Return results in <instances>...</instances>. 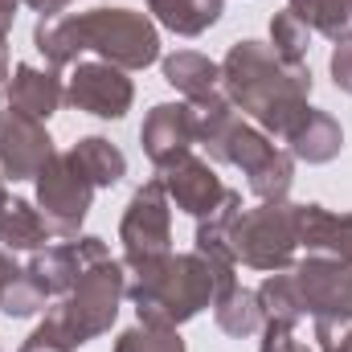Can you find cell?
I'll use <instances>...</instances> for the list:
<instances>
[{"label":"cell","instance_id":"obj_10","mask_svg":"<svg viewBox=\"0 0 352 352\" xmlns=\"http://www.w3.org/2000/svg\"><path fill=\"white\" fill-rule=\"evenodd\" d=\"M66 102L94 119H123L135 102V87L127 70L111 62H74V74L66 82Z\"/></svg>","mask_w":352,"mask_h":352},{"label":"cell","instance_id":"obj_31","mask_svg":"<svg viewBox=\"0 0 352 352\" xmlns=\"http://www.w3.org/2000/svg\"><path fill=\"white\" fill-rule=\"evenodd\" d=\"M258 352H316V349L303 344V340H295V328H287V324H263Z\"/></svg>","mask_w":352,"mask_h":352},{"label":"cell","instance_id":"obj_6","mask_svg":"<svg viewBox=\"0 0 352 352\" xmlns=\"http://www.w3.org/2000/svg\"><path fill=\"white\" fill-rule=\"evenodd\" d=\"M209 160L217 164H234L246 173V188L258 201H287L291 184H295V156L287 148H278L263 127H254L246 115L230 127V135L209 152Z\"/></svg>","mask_w":352,"mask_h":352},{"label":"cell","instance_id":"obj_7","mask_svg":"<svg viewBox=\"0 0 352 352\" xmlns=\"http://www.w3.org/2000/svg\"><path fill=\"white\" fill-rule=\"evenodd\" d=\"M119 242H123L119 263L127 266V274L173 254V201H168L160 176L144 180L131 192V201L123 209V221H119Z\"/></svg>","mask_w":352,"mask_h":352},{"label":"cell","instance_id":"obj_13","mask_svg":"<svg viewBox=\"0 0 352 352\" xmlns=\"http://www.w3.org/2000/svg\"><path fill=\"white\" fill-rule=\"evenodd\" d=\"M160 180H164V192H168V201H173L176 209H184L188 217H209L217 205H221V197L230 192L226 184H221V176L213 173V164L209 160H201V156H180L176 164L168 168H160Z\"/></svg>","mask_w":352,"mask_h":352},{"label":"cell","instance_id":"obj_2","mask_svg":"<svg viewBox=\"0 0 352 352\" xmlns=\"http://www.w3.org/2000/svg\"><path fill=\"white\" fill-rule=\"evenodd\" d=\"M230 287H238V274H221L192 250V254H164L144 270H131L127 299L135 303V316L144 324L180 328L197 320L205 307H213V299Z\"/></svg>","mask_w":352,"mask_h":352},{"label":"cell","instance_id":"obj_35","mask_svg":"<svg viewBox=\"0 0 352 352\" xmlns=\"http://www.w3.org/2000/svg\"><path fill=\"white\" fill-rule=\"evenodd\" d=\"M8 78H12V66H8V41H0V102L8 98Z\"/></svg>","mask_w":352,"mask_h":352},{"label":"cell","instance_id":"obj_3","mask_svg":"<svg viewBox=\"0 0 352 352\" xmlns=\"http://www.w3.org/2000/svg\"><path fill=\"white\" fill-rule=\"evenodd\" d=\"M78 54H98V62H111L119 70H148L160 62V29L148 12L135 8H87L66 16Z\"/></svg>","mask_w":352,"mask_h":352},{"label":"cell","instance_id":"obj_19","mask_svg":"<svg viewBox=\"0 0 352 352\" xmlns=\"http://www.w3.org/2000/svg\"><path fill=\"white\" fill-rule=\"evenodd\" d=\"M54 242V230L45 226L41 209L25 197H4L0 201V246L4 250H45Z\"/></svg>","mask_w":352,"mask_h":352},{"label":"cell","instance_id":"obj_21","mask_svg":"<svg viewBox=\"0 0 352 352\" xmlns=\"http://www.w3.org/2000/svg\"><path fill=\"white\" fill-rule=\"evenodd\" d=\"M148 12L176 37H201L226 12V0H148Z\"/></svg>","mask_w":352,"mask_h":352},{"label":"cell","instance_id":"obj_27","mask_svg":"<svg viewBox=\"0 0 352 352\" xmlns=\"http://www.w3.org/2000/svg\"><path fill=\"white\" fill-rule=\"evenodd\" d=\"M270 50H274L283 62L303 66V62H307V50H311V29H307L291 8H283V12L270 16Z\"/></svg>","mask_w":352,"mask_h":352},{"label":"cell","instance_id":"obj_28","mask_svg":"<svg viewBox=\"0 0 352 352\" xmlns=\"http://www.w3.org/2000/svg\"><path fill=\"white\" fill-rule=\"evenodd\" d=\"M115 352H188L184 349V336L180 328H164V324H135V328H123Z\"/></svg>","mask_w":352,"mask_h":352},{"label":"cell","instance_id":"obj_34","mask_svg":"<svg viewBox=\"0 0 352 352\" xmlns=\"http://www.w3.org/2000/svg\"><path fill=\"white\" fill-rule=\"evenodd\" d=\"M16 274H21V266L12 263V254H8V250L0 246V291H4V287H8V283L16 278Z\"/></svg>","mask_w":352,"mask_h":352},{"label":"cell","instance_id":"obj_17","mask_svg":"<svg viewBox=\"0 0 352 352\" xmlns=\"http://www.w3.org/2000/svg\"><path fill=\"white\" fill-rule=\"evenodd\" d=\"M242 213V192H226L221 205L197 221V234H192V250L213 263L221 274H238V258H234V221Z\"/></svg>","mask_w":352,"mask_h":352},{"label":"cell","instance_id":"obj_37","mask_svg":"<svg viewBox=\"0 0 352 352\" xmlns=\"http://www.w3.org/2000/svg\"><path fill=\"white\" fill-rule=\"evenodd\" d=\"M4 197H8V192H4V176H0V201H4Z\"/></svg>","mask_w":352,"mask_h":352},{"label":"cell","instance_id":"obj_1","mask_svg":"<svg viewBox=\"0 0 352 352\" xmlns=\"http://www.w3.org/2000/svg\"><path fill=\"white\" fill-rule=\"evenodd\" d=\"M311 70L283 62L263 41H234L230 54L221 58V90L226 98L254 123L270 140H287L291 127L307 115L311 98Z\"/></svg>","mask_w":352,"mask_h":352},{"label":"cell","instance_id":"obj_5","mask_svg":"<svg viewBox=\"0 0 352 352\" xmlns=\"http://www.w3.org/2000/svg\"><path fill=\"white\" fill-rule=\"evenodd\" d=\"M127 299V266L119 258H102L82 270V278L74 283L70 295H62V303L54 307V316L62 320V328L70 332V340L82 349L94 336L111 332V324L119 320V307Z\"/></svg>","mask_w":352,"mask_h":352},{"label":"cell","instance_id":"obj_25","mask_svg":"<svg viewBox=\"0 0 352 352\" xmlns=\"http://www.w3.org/2000/svg\"><path fill=\"white\" fill-rule=\"evenodd\" d=\"M287 8L332 45L352 41V0H287Z\"/></svg>","mask_w":352,"mask_h":352},{"label":"cell","instance_id":"obj_9","mask_svg":"<svg viewBox=\"0 0 352 352\" xmlns=\"http://www.w3.org/2000/svg\"><path fill=\"white\" fill-rule=\"evenodd\" d=\"M295 287L303 295V311L316 324H332L344 328L352 324V266L324 258V254H307L303 263L291 266Z\"/></svg>","mask_w":352,"mask_h":352},{"label":"cell","instance_id":"obj_4","mask_svg":"<svg viewBox=\"0 0 352 352\" xmlns=\"http://www.w3.org/2000/svg\"><path fill=\"white\" fill-rule=\"evenodd\" d=\"M299 254V201H258L242 205L234 221V258L250 270H291Z\"/></svg>","mask_w":352,"mask_h":352},{"label":"cell","instance_id":"obj_29","mask_svg":"<svg viewBox=\"0 0 352 352\" xmlns=\"http://www.w3.org/2000/svg\"><path fill=\"white\" fill-rule=\"evenodd\" d=\"M45 303H50V295L37 287V278L25 274V266H21V274L0 291V311H4L8 320H29V316L45 311Z\"/></svg>","mask_w":352,"mask_h":352},{"label":"cell","instance_id":"obj_11","mask_svg":"<svg viewBox=\"0 0 352 352\" xmlns=\"http://www.w3.org/2000/svg\"><path fill=\"white\" fill-rule=\"evenodd\" d=\"M111 258L107 242L94 238V234H78L70 242H58V246H45V250H33V258L25 266L29 278H37V287L54 299V295H70L74 283L82 278V270L94 263Z\"/></svg>","mask_w":352,"mask_h":352},{"label":"cell","instance_id":"obj_24","mask_svg":"<svg viewBox=\"0 0 352 352\" xmlns=\"http://www.w3.org/2000/svg\"><path fill=\"white\" fill-rule=\"evenodd\" d=\"M213 320H217V328H221L226 336H234V340H246V336L263 332V324H266L263 307H258V295L246 291L242 283L230 287V291H221V295L213 299Z\"/></svg>","mask_w":352,"mask_h":352},{"label":"cell","instance_id":"obj_33","mask_svg":"<svg viewBox=\"0 0 352 352\" xmlns=\"http://www.w3.org/2000/svg\"><path fill=\"white\" fill-rule=\"evenodd\" d=\"M21 4H29V8L41 12V16H62V12L70 8V0H21Z\"/></svg>","mask_w":352,"mask_h":352},{"label":"cell","instance_id":"obj_12","mask_svg":"<svg viewBox=\"0 0 352 352\" xmlns=\"http://www.w3.org/2000/svg\"><path fill=\"white\" fill-rule=\"evenodd\" d=\"M54 140L41 119H29L21 111H0V176L4 180H33L54 156Z\"/></svg>","mask_w":352,"mask_h":352},{"label":"cell","instance_id":"obj_30","mask_svg":"<svg viewBox=\"0 0 352 352\" xmlns=\"http://www.w3.org/2000/svg\"><path fill=\"white\" fill-rule=\"evenodd\" d=\"M21 352H78V344L70 340V332L62 328V320L50 311L29 336H25V344H21Z\"/></svg>","mask_w":352,"mask_h":352},{"label":"cell","instance_id":"obj_16","mask_svg":"<svg viewBox=\"0 0 352 352\" xmlns=\"http://www.w3.org/2000/svg\"><path fill=\"white\" fill-rule=\"evenodd\" d=\"M66 102V87L54 70H37L29 62H16L12 66V78H8V107L29 115V119H41L50 123Z\"/></svg>","mask_w":352,"mask_h":352},{"label":"cell","instance_id":"obj_26","mask_svg":"<svg viewBox=\"0 0 352 352\" xmlns=\"http://www.w3.org/2000/svg\"><path fill=\"white\" fill-rule=\"evenodd\" d=\"M254 295H258V307H263L266 324H287V328H295V324L307 316V311H303V295H299L291 270H274V274H266L263 287H258Z\"/></svg>","mask_w":352,"mask_h":352},{"label":"cell","instance_id":"obj_23","mask_svg":"<svg viewBox=\"0 0 352 352\" xmlns=\"http://www.w3.org/2000/svg\"><path fill=\"white\" fill-rule=\"evenodd\" d=\"M74 164L90 176L94 188H115L123 176H127V156L119 152V144H111L107 135H82L74 148H70Z\"/></svg>","mask_w":352,"mask_h":352},{"label":"cell","instance_id":"obj_32","mask_svg":"<svg viewBox=\"0 0 352 352\" xmlns=\"http://www.w3.org/2000/svg\"><path fill=\"white\" fill-rule=\"evenodd\" d=\"M328 70H332V82H336V90L352 94V41H340V45L332 50Z\"/></svg>","mask_w":352,"mask_h":352},{"label":"cell","instance_id":"obj_36","mask_svg":"<svg viewBox=\"0 0 352 352\" xmlns=\"http://www.w3.org/2000/svg\"><path fill=\"white\" fill-rule=\"evenodd\" d=\"M16 4H21V0H0V25L12 29V21H16Z\"/></svg>","mask_w":352,"mask_h":352},{"label":"cell","instance_id":"obj_14","mask_svg":"<svg viewBox=\"0 0 352 352\" xmlns=\"http://www.w3.org/2000/svg\"><path fill=\"white\" fill-rule=\"evenodd\" d=\"M197 144L192 135V119H188V102H156L148 115H144V127H140V148L144 156L160 168L176 164L180 156H188Z\"/></svg>","mask_w":352,"mask_h":352},{"label":"cell","instance_id":"obj_22","mask_svg":"<svg viewBox=\"0 0 352 352\" xmlns=\"http://www.w3.org/2000/svg\"><path fill=\"white\" fill-rule=\"evenodd\" d=\"M188 119H192L197 144H201L205 152H213V148L230 135V127L242 119V111L226 98V90H209V94L188 98Z\"/></svg>","mask_w":352,"mask_h":352},{"label":"cell","instance_id":"obj_8","mask_svg":"<svg viewBox=\"0 0 352 352\" xmlns=\"http://www.w3.org/2000/svg\"><path fill=\"white\" fill-rule=\"evenodd\" d=\"M33 184H37V209H41L45 226L54 230V238H62V242L78 238L90 213V201H94V184L74 164V156L54 152L45 160V168L33 176Z\"/></svg>","mask_w":352,"mask_h":352},{"label":"cell","instance_id":"obj_15","mask_svg":"<svg viewBox=\"0 0 352 352\" xmlns=\"http://www.w3.org/2000/svg\"><path fill=\"white\" fill-rule=\"evenodd\" d=\"M299 250L352 266V213H332L324 205H299Z\"/></svg>","mask_w":352,"mask_h":352},{"label":"cell","instance_id":"obj_20","mask_svg":"<svg viewBox=\"0 0 352 352\" xmlns=\"http://www.w3.org/2000/svg\"><path fill=\"white\" fill-rule=\"evenodd\" d=\"M164 70V82L173 90H180L184 98H197V94H209V90L221 87V62L197 54V50H176L160 62Z\"/></svg>","mask_w":352,"mask_h":352},{"label":"cell","instance_id":"obj_18","mask_svg":"<svg viewBox=\"0 0 352 352\" xmlns=\"http://www.w3.org/2000/svg\"><path fill=\"white\" fill-rule=\"evenodd\" d=\"M283 144H287V152H291L295 160H303V164H332V160L340 156V148H344V127H340L328 111L307 107V115L291 127V135H287Z\"/></svg>","mask_w":352,"mask_h":352}]
</instances>
